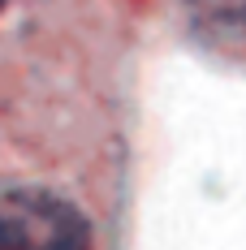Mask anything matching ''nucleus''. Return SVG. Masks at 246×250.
<instances>
[{"label": "nucleus", "instance_id": "f257e3e1", "mask_svg": "<svg viewBox=\"0 0 246 250\" xmlns=\"http://www.w3.org/2000/svg\"><path fill=\"white\" fill-rule=\"evenodd\" d=\"M0 250H95L91 220L48 186L0 190Z\"/></svg>", "mask_w": 246, "mask_h": 250}, {"label": "nucleus", "instance_id": "f03ea898", "mask_svg": "<svg viewBox=\"0 0 246 250\" xmlns=\"http://www.w3.org/2000/svg\"><path fill=\"white\" fill-rule=\"evenodd\" d=\"M216 22L224 26H238V30H246V0H199Z\"/></svg>", "mask_w": 246, "mask_h": 250}, {"label": "nucleus", "instance_id": "7ed1b4c3", "mask_svg": "<svg viewBox=\"0 0 246 250\" xmlns=\"http://www.w3.org/2000/svg\"><path fill=\"white\" fill-rule=\"evenodd\" d=\"M4 4H9V0H0V9H4Z\"/></svg>", "mask_w": 246, "mask_h": 250}]
</instances>
